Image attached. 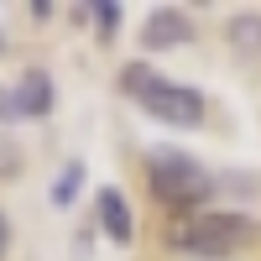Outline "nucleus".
<instances>
[{
  "label": "nucleus",
  "instance_id": "9",
  "mask_svg": "<svg viewBox=\"0 0 261 261\" xmlns=\"http://www.w3.org/2000/svg\"><path fill=\"white\" fill-rule=\"evenodd\" d=\"M89 16L99 21V37H115V27H120V0H115V6L99 0V6H89Z\"/></svg>",
  "mask_w": 261,
  "mask_h": 261
},
{
  "label": "nucleus",
  "instance_id": "3",
  "mask_svg": "<svg viewBox=\"0 0 261 261\" xmlns=\"http://www.w3.org/2000/svg\"><path fill=\"white\" fill-rule=\"evenodd\" d=\"M256 220L251 214H235V209H209L199 220H183L172 230V246L199 256V261H225V256H241L251 241H256Z\"/></svg>",
  "mask_w": 261,
  "mask_h": 261
},
{
  "label": "nucleus",
  "instance_id": "2",
  "mask_svg": "<svg viewBox=\"0 0 261 261\" xmlns=\"http://www.w3.org/2000/svg\"><path fill=\"white\" fill-rule=\"evenodd\" d=\"M146 188H151V199L167 204V209H193L199 199L214 193V178L183 146H151L146 151Z\"/></svg>",
  "mask_w": 261,
  "mask_h": 261
},
{
  "label": "nucleus",
  "instance_id": "10",
  "mask_svg": "<svg viewBox=\"0 0 261 261\" xmlns=\"http://www.w3.org/2000/svg\"><path fill=\"white\" fill-rule=\"evenodd\" d=\"M16 172H21V146L0 130V178H16Z\"/></svg>",
  "mask_w": 261,
  "mask_h": 261
},
{
  "label": "nucleus",
  "instance_id": "1",
  "mask_svg": "<svg viewBox=\"0 0 261 261\" xmlns=\"http://www.w3.org/2000/svg\"><path fill=\"white\" fill-rule=\"evenodd\" d=\"M120 89H125V94H136V99H141V110H146V115H157V120L172 125V130H193V125H204V94H199V89H188V84L162 79L151 63H130V68L120 73Z\"/></svg>",
  "mask_w": 261,
  "mask_h": 261
},
{
  "label": "nucleus",
  "instance_id": "7",
  "mask_svg": "<svg viewBox=\"0 0 261 261\" xmlns=\"http://www.w3.org/2000/svg\"><path fill=\"white\" fill-rule=\"evenodd\" d=\"M225 37L241 58H261V11H235L225 21Z\"/></svg>",
  "mask_w": 261,
  "mask_h": 261
},
{
  "label": "nucleus",
  "instance_id": "11",
  "mask_svg": "<svg viewBox=\"0 0 261 261\" xmlns=\"http://www.w3.org/2000/svg\"><path fill=\"white\" fill-rule=\"evenodd\" d=\"M6 251H11V220H6V209H0V261H6Z\"/></svg>",
  "mask_w": 261,
  "mask_h": 261
},
{
  "label": "nucleus",
  "instance_id": "8",
  "mask_svg": "<svg viewBox=\"0 0 261 261\" xmlns=\"http://www.w3.org/2000/svg\"><path fill=\"white\" fill-rule=\"evenodd\" d=\"M84 157H73V162H63V172H58V183H53V209H68L73 199H79V188H84Z\"/></svg>",
  "mask_w": 261,
  "mask_h": 261
},
{
  "label": "nucleus",
  "instance_id": "5",
  "mask_svg": "<svg viewBox=\"0 0 261 261\" xmlns=\"http://www.w3.org/2000/svg\"><path fill=\"white\" fill-rule=\"evenodd\" d=\"M11 99H16V120H47L53 105H58L53 73L47 68H27V73L11 84Z\"/></svg>",
  "mask_w": 261,
  "mask_h": 261
},
{
  "label": "nucleus",
  "instance_id": "4",
  "mask_svg": "<svg viewBox=\"0 0 261 261\" xmlns=\"http://www.w3.org/2000/svg\"><path fill=\"white\" fill-rule=\"evenodd\" d=\"M193 42V21H188V11H178V6H157L146 16V27H141V47L146 53H167V47H188Z\"/></svg>",
  "mask_w": 261,
  "mask_h": 261
},
{
  "label": "nucleus",
  "instance_id": "6",
  "mask_svg": "<svg viewBox=\"0 0 261 261\" xmlns=\"http://www.w3.org/2000/svg\"><path fill=\"white\" fill-rule=\"evenodd\" d=\"M94 214H99V235H105V241H115V246H130V241H136V209H130V199H125L115 183L99 188Z\"/></svg>",
  "mask_w": 261,
  "mask_h": 261
},
{
  "label": "nucleus",
  "instance_id": "12",
  "mask_svg": "<svg viewBox=\"0 0 261 261\" xmlns=\"http://www.w3.org/2000/svg\"><path fill=\"white\" fill-rule=\"evenodd\" d=\"M6 47H11V42H6V32H0V53H6Z\"/></svg>",
  "mask_w": 261,
  "mask_h": 261
}]
</instances>
